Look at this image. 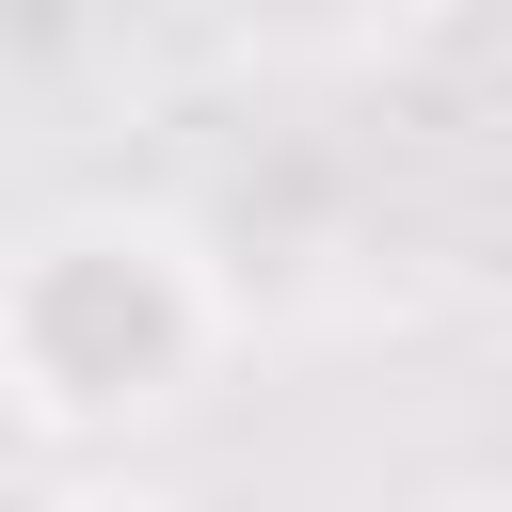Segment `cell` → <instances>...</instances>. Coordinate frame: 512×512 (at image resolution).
<instances>
[{
  "instance_id": "6da1fadb",
  "label": "cell",
  "mask_w": 512,
  "mask_h": 512,
  "mask_svg": "<svg viewBox=\"0 0 512 512\" xmlns=\"http://www.w3.org/2000/svg\"><path fill=\"white\" fill-rule=\"evenodd\" d=\"M224 368V272L176 208H48L0 256V416L16 432H144Z\"/></svg>"
},
{
  "instance_id": "7a4b0ae2",
  "label": "cell",
  "mask_w": 512,
  "mask_h": 512,
  "mask_svg": "<svg viewBox=\"0 0 512 512\" xmlns=\"http://www.w3.org/2000/svg\"><path fill=\"white\" fill-rule=\"evenodd\" d=\"M32 512H176V496H160V480H48Z\"/></svg>"
}]
</instances>
